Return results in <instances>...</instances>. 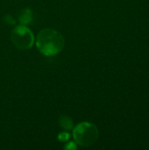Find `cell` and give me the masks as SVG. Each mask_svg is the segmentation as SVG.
Returning <instances> with one entry per match:
<instances>
[{"mask_svg":"<svg viewBox=\"0 0 149 150\" xmlns=\"http://www.w3.org/2000/svg\"><path fill=\"white\" fill-rule=\"evenodd\" d=\"M32 20V11L29 8L23 9L18 15V22L20 25H26L30 24Z\"/></svg>","mask_w":149,"mask_h":150,"instance_id":"obj_4","label":"cell"},{"mask_svg":"<svg viewBox=\"0 0 149 150\" xmlns=\"http://www.w3.org/2000/svg\"><path fill=\"white\" fill-rule=\"evenodd\" d=\"M72 130L75 142L82 147H89L93 145L97 141L99 136L97 127L90 122H81Z\"/></svg>","mask_w":149,"mask_h":150,"instance_id":"obj_2","label":"cell"},{"mask_svg":"<svg viewBox=\"0 0 149 150\" xmlns=\"http://www.w3.org/2000/svg\"><path fill=\"white\" fill-rule=\"evenodd\" d=\"M57 138H58V140H59L61 142H68V141L69 140L70 134H69V133L63 131V132H61V133H60V134H58Z\"/></svg>","mask_w":149,"mask_h":150,"instance_id":"obj_6","label":"cell"},{"mask_svg":"<svg viewBox=\"0 0 149 150\" xmlns=\"http://www.w3.org/2000/svg\"><path fill=\"white\" fill-rule=\"evenodd\" d=\"M11 40L13 45L22 50L31 48L34 44L32 32L24 25H16L11 33Z\"/></svg>","mask_w":149,"mask_h":150,"instance_id":"obj_3","label":"cell"},{"mask_svg":"<svg viewBox=\"0 0 149 150\" xmlns=\"http://www.w3.org/2000/svg\"><path fill=\"white\" fill-rule=\"evenodd\" d=\"M64 149H77V146H76V143L74 142H69L67 143V145L64 146Z\"/></svg>","mask_w":149,"mask_h":150,"instance_id":"obj_8","label":"cell"},{"mask_svg":"<svg viewBox=\"0 0 149 150\" xmlns=\"http://www.w3.org/2000/svg\"><path fill=\"white\" fill-rule=\"evenodd\" d=\"M65 46L64 37L56 30L42 29L37 35L36 47L40 54L46 56H54L62 51Z\"/></svg>","mask_w":149,"mask_h":150,"instance_id":"obj_1","label":"cell"},{"mask_svg":"<svg viewBox=\"0 0 149 150\" xmlns=\"http://www.w3.org/2000/svg\"><path fill=\"white\" fill-rule=\"evenodd\" d=\"M4 19L5 23H7V24H9V25H15V23H16V21H15V19L12 18V16H11V15H9V14L4 15Z\"/></svg>","mask_w":149,"mask_h":150,"instance_id":"obj_7","label":"cell"},{"mask_svg":"<svg viewBox=\"0 0 149 150\" xmlns=\"http://www.w3.org/2000/svg\"><path fill=\"white\" fill-rule=\"evenodd\" d=\"M59 124L61 127L65 131H70L74 128V121L73 120L66 115H62L59 119Z\"/></svg>","mask_w":149,"mask_h":150,"instance_id":"obj_5","label":"cell"}]
</instances>
